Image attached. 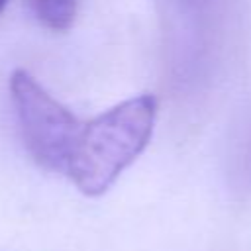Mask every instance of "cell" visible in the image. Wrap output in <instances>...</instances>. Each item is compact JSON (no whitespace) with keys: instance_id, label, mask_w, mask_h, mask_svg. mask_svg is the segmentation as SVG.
<instances>
[{"instance_id":"1","label":"cell","mask_w":251,"mask_h":251,"mask_svg":"<svg viewBox=\"0 0 251 251\" xmlns=\"http://www.w3.org/2000/svg\"><path fill=\"white\" fill-rule=\"evenodd\" d=\"M157 118L149 92L127 98L82 126L67 175L86 196L104 194L143 153Z\"/></svg>"},{"instance_id":"2","label":"cell","mask_w":251,"mask_h":251,"mask_svg":"<svg viewBox=\"0 0 251 251\" xmlns=\"http://www.w3.org/2000/svg\"><path fill=\"white\" fill-rule=\"evenodd\" d=\"M10 96L29 157L45 171L67 175L82 124L24 69L12 73Z\"/></svg>"},{"instance_id":"3","label":"cell","mask_w":251,"mask_h":251,"mask_svg":"<svg viewBox=\"0 0 251 251\" xmlns=\"http://www.w3.org/2000/svg\"><path fill=\"white\" fill-rule=\"evenodd\" d=\"M37 22L55 33H63L73 27L76 20L78 0H27Z\"/></svg>"},{"instance_id":"4","label":"cell","mask_w":251,"mask_h":251,"mask_svg":"<svg viewBox=\"0 0 251 251\" xmlns=\"http://www.w3.org/2000/svg\"><path fill=\"white\" fill-rule=\"evenodd\" d=\"M161 2L165 4L167 12H171V16L175 14L178 18H188L200 8L204 0H161Z\"/></svg>"},{"instance_id":"5","label":"cell","mask_w":251,"mask_h":251,"mask_svg":"<svg viewBox=\"0 0 251 251\" xmlns=\"http://www.w3.org/2000/svg\"><path fill=\"white\" fill-rule=\"evenodd\" d=\"M6 4H8V0H0V14H2V10L6 8Z\"/></svg>"}]
</instances>
